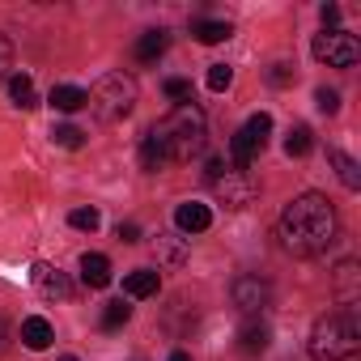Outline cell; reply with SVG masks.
I'll return each mask as SVG.
<instances>
[{"mask_svg": "<svg viewBox=\"0 0 361 361\" xmlns=\"http://www.w3.org/2000/svg\"><path fill=\"white\" fill-rule=\"evenodd\" d=\"M238 344H243V353H264V348L272 344L268 323H264V319H247V323H243V331H238Z\"/></svg>", "mask_w": 361, "mask_h": 361, "instance_id": "cell-16", "label": "cell"}, {"mask_svg": "<svg viewBox=\"0 0 361 361\" xmlns=\"http://www.w3.org/2000/svg\"><path fill=\"white\" fill-rule=\"evenodd\" d=\"M9 77H13V43H9V35H0V85Z\"/></svg>", "mask_w": 361, "mask_h": 361, "instance_id": "cell-28", "label": "cell"}, {"mask_svg": "<svg viewBox=\"0 0 361 361\" xmlns=\"http://www.w3.org/2000/svg\"><path fill=\"white\" fill-rule=\"evenodd\" d=\"M60 361H77V357H60Z\"/></svg>", "mask_w": 361, "mask_h": 361, "instance_id": "cell-36", "label": "cell"}, {"mask_svg": "<svg viewBox=\"0 0 361 361\" xmlns=\"http://www.w3.org/2000/svg\"><path fill=\"white\" fill-rule=\"evenodd\" d=\"M128 319H132V306H123V302H106V306H102V327H106V331L123 327Z\"/></svg>", "mask_w": 361, "mask_h": 361, "instance_id": "cell-24", "label": "cell"}, {"mask_svg": "<svg viewBox=\"0 0 361 361\" xmlns=\"http://www.w3.org/2000/svg\"><path fill=\"white\" fill-rule=\"evenodd\" d=\"M157 289H161V276H157L153 268H136V272L123 276V293H128V298H153Z\"/></svg>", "mask_w": 361, "mask_h": 361, "instance_id": "cell-14", "label": "cell"}, {"mask_svg": "<svg viewBox=\"0 0 361 361\" xmlns=\"http://www.w3.org/2000/svg\"><path fill=\"white\" fill-rule=\"evenodd\" d=\"M68 226H73V230H90V234H94V230L102 226V217H98V209H73V213H68Z\"/></svg>", "mask_w": 361, "mask_h": 361, "instance_id": "cell-25", "label": "cell"}, {"mask_svg": "<svg viewBox=\"0 0 361 361\" xmlns=\"http://www.w3.org/2000/svg\"><path fill=\"white\" fill-rule=\"evenodd\" d=\"M314 106H319L323 115H336V111H340V94H336V90H314Z\"/></svg>", "mask_w": 361, "mask_h": 361, "instance_id": "cell-30", "label": "cell"}, {"mask_svg": "<svg viewBox=\"0 0 361 361\" xmlns=\"http://www.w3.org/2000/svg\"><path fill=\"white\" fill-rule=\"evenodd\" d=\"M85 106H90L102 123H115V119H123V115L136 106V81L123 77V73H106V77L85 94Z\"/></svg>", "mask_w": 361, "mask_h": 361, "instance_id": "cell-4", "label": "cell"}, {"mask_svg": "<svg viewBox=\"0 0 361 361\" xmlns=\"http://www.w3.org/2000/svg\"><path fill=\"white\" fill-rule=\"evenodd\" d=\"M149 140L157 145V153L166 161H192L204 149V140H209V115H204V106L196 98L192 102H178L161 123H153Z\"/></svg>", "mask_w": 361, "mask_h": 361, "instance_id": "cell-2", "label": "cell"}, {"mask_svg": "<svg viewBox=\"0 0 361 361\" xmlns=\"http://www.w3.org/2000/svg\"><path fill=\"white\" fill-rule=\"evenodd\" d=\"M192 35L213 47V43H226L234 30H230V22H192Z\"/></svg>", "mask_w": 361, "mask_h": 361, "instance_id": "cell-20", "label": "cell"}, {"mask_svg": "<svg viewBox=\"0 0 361 361\" xmlns=\"http://www.w3.org/2000/svg\"><path fill=\"white\" fill-rule=\"evenodd\" d=\"M310 51H314V60L327 64V68H353V64L361 60V43H357V35H348V30H323V35H314Z\"/></svg>", "mask_w": 361, "mask_h": 361, "instance_id": "cell-7", "label": "cell"}, {"mask_svg": "<svg viewBox=\"0 0 361 361\" xmlns=\"http://www.w3.org/2000/svg\"><path fill=\"white\" fill-rule=\"evenodd\" d=\"M174 226H178V234H204L213 226V213H209V204L188 200V204L174 209Z\"/></svg>", "mask_w": 361, "mask_h": 361, "instance_id": "cell-10", "label": "cell"}, {"mask_svg": "<svg viewBox=\"0 0 361 361\" xmlns=\"http://www.w3.org/2000/svg\"><path fill=\"white\" fill-rule=\"evenodd\" d=\"M30 281H35V289H39L43 298H68V293H73V281H68L60 268H51V264H35V268H30Z\"/></svg>", "mask_w": 361, "mask_h": 361, "instance_id": "cell-9", "label": "cell"}, {"mask_svg": "<svg viewBox=\"0 0 361 361\" xmlns=\"http://www.w3.org/2000/svg\"><path fill=\"white\" fill-rule=\"evenodd\" d=\"M281 243L285 251L293 255H323L331 243H336V230H340V217H336V204L319 192H302L285 204L281 213Z\"/></svg>", "mask_w": 361, "mask_h": 361, "instance_id": "cell-1", "label": "cell"}, {"mask_svg": "<svg viewBox=\"0 0 361 361\" xmlns=\"http://www.w3.org/2000/svg\"><path fill=\"white\" fill-rule=\"evenodd\" d=\"M166 43H170L166 30H145V35L136 39V60H140V64H153V60L166 51Z\"/></svg>", "mask_w": 361, "mask_h": 361, "instance_id": "cell-18", "label": "cell"}, {"mask_svg": "<svg viewBox=\"0 0 361 361\" xmlns=\"http://www.w3.org/2000/svg\"><path fill=\"white\" fill-rule=\"evenodd\" d=\"M268 81H272V85H289V81H293V68H289V64H272Z\"/></svg>", "mask_w": 361, "mask_h": 361, "instance_id": "cell-31", "label": "cell"}, {"mask_svg": "<svg viewBox=\"0 0 361 361\" xmlns=\"http://www.w3.org/2000/svg\"><path fill=\"white\" fill-rule=\"evenodd\" d=\"M268 132H272V115H251L238 132H234V140H230V161H234V170H247L259 153H264V145H268Z\"/></svg>", "mask_w": 361, "mask_h": 361, "instance_id": "cell-6", "label": "cell"}, {"mask_svg": "<svg viewBox=\"0 0 361 361\" xmlns=\"http://www.w3.org/2000/svg\"><path fill=\"white\" fill-rule=\"evenodd\" d=\"M230 293H234V306H238L243 314H259V310L272 302V285L259 281V276H238Z\"/></svg>", "mask_w": 361, "mask_h": 361, "instance_id": "cell-8", "label": "cell"}, {"mask_svg": "<svg viewBox=\"0 0 361 361\" xmlns=\"http://www.w3.org/2000/svg\"><path fill=\"white\" fill-rule=\"evenodd\" d=\"M51 340H56V327H51L43 314H30V319H22V344H26V348L43 353V348H51Z\"/></svg>", "mask_w": 361, "mask_h": 361, "instance_id": "cell-11", "label": "cell"}, {"mask_svg": "<svg viewBox=\"0 0 361 361\" xmlns=\"http://www.w3.org/2000/svg\"><path fill=\"white\" fill-rule=\"evenodd\" d=\"M51 140H56L60 149H81V145H85V132H81L77 123H60V128H51Z\"/></svg>", "mask_w": 361, "mask_h": 361, "instance_id": "cell-23", "label": "cell"}, {"mask_svg": "<svg viewBox=\"0 0 361 361\" xmlns=\"http://www.w3.org/2000/svg\"><path fill=\"white\" fill-rule=\"evenodd\" d=\"M5 348H9V323L0 319V353H5Z\"/></svg>", "mask_w": 361, "mask_h": 361, "instance_id": "cell-34", "label": "cell"}, {"mask_svg": "<svg viewBox=\"0 0 361 361\" xmlns=\"http://www.w3.org/2000/svg\"><path fill=\"white\" fill-rule=\"evenodd\" d=\"M204 178H209V188L217 192V200L226 204V209H243V204H251V196H255V183H251V174L247 170H226V161H209V170H204Z\"/></svg>", "mask_w": 361, "mask_h": 361, "instance_id": "cell-5", "label": "cell"}, {"mask_svg": "<svg viewBox=\"0 0 361 361\" xmlns=\"http://www.w3.org/2000/svg\"><path fill=\"white\" fill-rule=\"evenodd\" d=\"M161 90H166V98H178V102H192V81H188V77H170V81H166Z\"/></svg>", "mask_w": 361, "mask_h": 361, "instance_id": "cell-26", "label": "cell"}, {"mask_svg": "<svg viewBox=\"0 0 361 361\" xmlns=\"http://www.w3.org/2000/svg\"><path fill=\"white\" fill-rule=\"evenodd\" d=\"M357 348H361V323H357V310L353 306L327 310L323 319H314L310 340H306L310 361H348Z\"/></svg>", "mask_w": 361, "mask_h": 361, "instance_id": "cell-3", "label": "cell"}, {"mask_svg": "<svg viewBox=\"0 0 361 361\" xmlns=\"http://www.w3.org/2000/svg\"><path fill=\"white\" fill-rule=\"evenodd\" d=\"M336 293H340L344 302L357 298V259H344V264L336 268Z\"/></svg>", "mask_w": 361, "mask_h": 361, "instance_id": "cell-22", "label": "cell"}, {"mask_svg": "<svg viewBox=\"0 0 361 361\" xmlns=\"http://www.w3.org/2000/svg\"><path fill=\"white\" fill-rule=\"evenodd\" d=\"M9 94H13V106L18 111H35L39 106V90H35V77L30 73H13L9 77Z\"/></svg>", "mask_w": 361, "mask_h": 361, "instance_id": "cell-15", "label": "cell"}, {"mask_svg": "<svg viewBox=\"0 0 361 361\" xmlns=\"http://www.w3.org/2000/svg\"><path fill=\"white\" fill-rule=\"evenodd\" d=\"M319 18H323V30H336V22H340V5H323Z\"/></svg>", "mask_w": 361, "mask_h": 361, "instance_id": "cell-32", "label": "cell"}, {"mask_svg": "<svg viewBox=\"0 0 361 361\" xmlns=\"http://www.w3.org/2000/svg\"><path fill=\"white\" fill-rule=\"evenodd\" d=\"M119 238H123V243H140V226H132V221L119 226Z\"/></svg>", "mask_w": 361, "mask_h": 361, "instance_id": "cell-33", "label": "cell"}, {"mask_svg": "<svg viewBox=\"0 0 361 361\" xmlns=\"http://www.w3.org/2000/svg\"><path fill=\"white\" fill-rule=\"evenodd\" d=\"M81 281H85L90 289H106V285H111V259L98 255V251L81 255Z\"/></svg>", "mask_w": 361, "mask_h": 361, "instance_id": "cell-12", "label": "cell"}, {"mask_svg": "<svg viewBox=\"0 0 361 361\" xmlns=\"http://www.w3.org/2000/svg\"><path fill=\"white\" fill-rule=\"evenodd\" d=\"M310 149H314V136H310V128H306V123L289 128V136H285V153H289V157H306Z\"/></svg>", "mask_w": 361, "mask_h": 361, "instance_id": "cell-21", "label": "cell"}, {"mask_svg": "<svg viewBox=\"0 0 361 361\" xmlns=\"http://www.w3.org/2000/svg\"><path fill=\"white\" fill-rule=\"evenodd\" d=\"M230 81H234V68H230V64H213V68H209V90L221 94V90H230Z\"/></svg>", "mask_w": 361, "mask_h": 361, "instance_id": "cell-27", "label": "cell"}, {"mask_svg": "<svg viewBox=\"0 0 361 361\" xmlns=\"http://www.w3.org/2000/svg\"><path fill=\"white\" fill-rule=\"evenodd\" d=\"M170 361H192V353H170Z\"/></svg>", "mask_w": 361, "mask_h": 361, "instance_id": "cell-35", "label": "cell"}, {"mask_svg": "<svg viewBox=\"0 0 361 361\" xmlns=\"http://www.w3.org/2000/svg\"><path fill=\"white\" fill-rule=\"evenodd\" d=\"M153 247H157V259H161V264H170V268L188 264V238H183V234H157V238H153Z\"/></svg>", "mask_w": 361, "mask_h": 361, "instance_id": "cell-13", "label": "cell"}, {"mask_svg": "<svg viewBox=\"0 0 361 361\" xmlns=\"http://www.w3.org/2000/svg\"><path fill=\"white\" fill-rule=\"evenodd\" d=\"M47 102H51L56 111H64V115H73V111H81V106H85V90H77V85H56Z\"/></svg>", "mask_w": 361, "mask_h": 361, "instance_id": "cell-19", "label": "cell"}, {"mask_svg": "<svg viewBox=\"0 0 361 361\" xmlns=\"http://www.w3.org/2000/svg\"><path fill=\"white\" fill-rule=\"evenodd\" d=\"M327 161L336 166V174H340V183L348 188V192H357L361 188V170H357V161L344 153V149H327Z\"/></svg>", "mask_w": 361, "mask_h": 361, "instance_id": "cell-17", "label": "cell"}, {"mask_svg": "<svg viewBox=\"0 0 361 361\" xmlns=\"http://www.w3.org/2000/svg\"><path fill=\"white\" fill-rule=\"evenodd\" d=\"M140 166H145V170H149V174H153V170H157V166H166V157H161V153H157V145H153V140H149V136H145V145H140Z\"/></svg>", "mask_w": 361, "mask_h": 361, "instance_id": "cell-29", "label": "cell"}]
</instances>
